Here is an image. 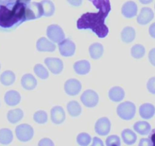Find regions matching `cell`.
<instances>
[{
    "mask_svg": "<svg viewBox=\"0 0 155 146\" xmlns=\"http://www.w3.org/2000/svg\"><path fill=\"white\" fill-rule=\"evenodd\" d=\"M139 2H140L142 4H144V5H148V4H150V3H151L153 2V0H139Z\"/></svg>",
    "mask_w": 155,
    "mask_h": 146,
    "instance_id": "44",
    "label": "cell"
},
{
    "mask_svg": "<svg viewBox=\"0 0 155 146\" xmlns=\"http://www.w3.org/2000/svg\"><path fill=\"white\" fill-rule=\"evenodd\" d=\"M148 32H149L150 36L155 39V22L153 23L152 24H151V26L149 27V29H148Z\"/></svg>",
    "mask_w": 155,
    "mask_h": 146,
    "instance_id": "40",
    "label": "cell"
},
{
    "mask_svg": "<svg viewBox=\"0 0 155 146\" xmlns=\"http://www.w3.org/2000/svg\"><path fill=\"white\" fill-rule=\"evenodd\" d=\"M149 139L152 142L153 145H155V129L149 132Z\"/></svg>",
    "mask_w": 155,
    "mask_h": 146,
    "instance_id": "42",
    "label": "cell"
},
{
    "mask_svg": "<svg viewBox=\"0 0 155 146\" xmlns=\"http://www.w3.org/2000/svg\"><path fill=\"white\" fill-rule=\"evenodd\" d=\"M147 89L151 94H155V77H152L147 82Z\"/></svg>",
    "mask_w": 155,
    "mask_h": 146,
    "instance_id": "35",
    "label": "cell"
},
{
    "mask_svg": "<svg viewBox=\"0 0 155 146\" xmlns=\"http://www.w3.org/2000/svg\"><path fill=\"white\" fill-rule=\"evenodd\" d=\"M16 1L19 2L24 3V4H27V3L30 2V1H31V0H16Z\"/></svg>",
    "mask_w": 155,
    "mask_h": 146,
    "instance_id": "45",
    "label": "cell"
},
{
    "mask_svg": "<svg viewBox=\"0 0 155 146\" xmlns=\"http://www.w3.org/2000/svg\"><path fill=\"white\" fill-rule=\"evenodd\" d=\"M82 103L87 107H94L98 103V95L93 90H86L80 97Z\"/></svg>",
    "mask_w": 155,
    "mask_h": 146,
    "instance_id": "7",
    "label": "cell"
},
{
    "mask_svg": "<svg viewBox=\"0 0 155 146\" xmlns=\"http://www.w3.org/2000/svg\"><path fill=\"white\" fill-rule=\"evenodd\" d=\"M154 17V12L151 8L144 7L141 9L137 17V22L141 25H146L151 22Z\"/></svg>",
    "mask_w": 155,
    "mask_h": 146,
    "instance_id": "12",
    "label": "cell"
},
{
    "mask_svg": "<svg viewBox=\"0 0 155 146\" xmlns=\"http://www.w3.org/2000/svg\"><path fill=\"white\" fill-rule=\"evenodd\" d=\"M39 145H54V142L48 138H44L39 141Z\"/></svg>",
    "mask_w": 155,
    "mask_h": 146,
    "instance_id": "37",
    "label": "cell"
},
{
    "mask_svg": "<svg viewBox=\"0 0 155 146\" xmlns=\"http://www.w3.org/2000/svg\"><path fill=\"white\" fill-rule=\"evenodd\" d=\"M133 129L141 135H147L151 130V126L147 121H138L133 125Z\"/></svg>",
    "mask_w": 155,
    "mask_h": 146,
    "instance_id": "21",
    "label": "cell"
},
{
    "mask_svg": "<svg viewBox=\"0 0 155 146\" xmlns=\"http://www.w3.org/2000/svg\"><path fill=\"white\" fill-rule=\"evenodd\" d=\"M136 107L134 103L131 101H125L120 103L117 108V113L119 117L124 120H130L136 115Z\"/></svg>",
    "mask_w": 155,
    "mask_h": 146,
    "instance_id": "3",
    "label": "cell"
},
{
    "mask_svg": "<svg viewBox=\"0 0 155 146\" xmlns=\"http://www.w3.org/2000/svg\"><path fill=\"white\" fill-rule=\"evenodd\" d=\"M108 97L114 102H120L125 97V91L124 88L119 86L113 87L108 92Z\"/></svg>",
    "mask_w": 155,
    "mask_h": 146,
    "instance_id": "20",
    "label": "cell"
},
{
    "mask_svg": "<svg viewBox=\"0 0 155 146\" xmlns=\"http://www.w3.org/2000/svg\"><path fill=\"white\" fill-rule=\"evenodd\" d=\"M89 55L93 59H98L104 53V47L99 43H94L89 48Z\"/></svg>",
    "mask_w": 155,
    "mask_h": 146,
    "instance_id": "23",
    "label": "cell"
},
{
    "mask_svg": "<svg viewBox=\"0 0 155 146\" xmlns=\"http://www.w3.org/2000/svg\"><path fill=\"white\" fill-rule=\"evenodd\" d=\"M122 139L124 141V143L128 145H131L136 143L137 140V135L133 131H132L130 129H125L123 130L122 134Z\"/></svg>",
    "mask_w": 155,
    "mask_h": 146,
    "instance_id": "25",
    "label": "cell"
},
{
    "mask_svg": "<svg viewBox=\"0 0 155 146\" xmlns=\"http://www.w3.org/2000/svg\"><path fill=\"white\" fill-rule=\"evenodd\" d=\"M105 143L107 145L109 146H120L121 144L120 138V137L117 135H112L107 137V138H106Z\"/></svg>",
    "mask_w": 155,
    "mask_h": 146,
    "instance_id": "34",
    "label": "cell"
},
{
    "mask_svg": "<svg viewBox=\"0 0 155 146\" xmlns=\"http://www.w3.org/2000/svg\"><path fill=\"white\" fill-rule=\"evenodd\" d=\"M136 38V30L133 27L127 26L123 29L121 32V39L126 43H130Z\"/></svg>",
    "mask_w": 155,
    "mask_h": 146,
    "instance_id": "22",
    "label": "cell"
},
{
    "mask_svg": "<svg viewBox=\"0 0 155 146\" xmlns=\"http://www.w3.org/2000/svg\"><path fill=\"white\" fill-rule=\"evenodd\" d=\"M15 75L13 71L10 70H7L2 73L0 75V82L5 86H9L12 85L15 82Z\"/></svg>",
    "mask_w": 155,
    "mask_h": 146,
    "instance_id": "27",
    "label": "cell"
},
{
    "mask_svg": "<svg viewBox=\"0 0 155 146\" xmlns=\"http://www.w3.org/2000/svg\"><path fill=\"white\" fill-rule=\"evenodd\" d=\"M92 2L98 12H86L83 14L77 21L79 30H91L99 38H104L109 33V28L105 24V19L110 12L109 0H89Z\"/></svg>",
    "mask_w": 155,
    "mask_h": 146,
    "instance_id": "1",
    "label": "cell"
},
{
    "mask_svg": "<svg viewBox=\"0 0 155 146\" xmlns=\"http://www.w3.org/2000/svg\"><path fill=\"white\" fill-rule=\"evenodd\" d=\"M154 9H155V5H154Z\"/></svg>",
    "mask_w": 155,
    "mask_h": 146,
    "instance_id": "47",
    "label": "cell"
},
{
    "mask_svg": "<svg viewBox=\"0 0 155 146\" xmlns=\"http://www.w3.org/2000/svg\"><path fill=\"white\" fill-rule=\"evenodd\" d=\"M66 119L64 109L61 106H54L51 109V120L54 124H61Z\"/></svg>",
    "mask_w": 155,
    "mask_h": 146,
    "instance_id": "13",
    "label": "cell"
},
{
    "mask_svg": "<svg viewBox=\"0 0 155 146\" xmlns=\"http://www.w3.org/2000/svg\"><path fill=\"white\" fill-rule=\"evenodd\" d=\"M44 62L47 65L50 71L54 75L60 74L64 68L63 62L58 58L47 57L44 60Z\"/></svg>",
    "mask_w": 155,
    "mask_h": 146,
    "instance_id": "9",
    "label": "cell"
},
{
    "mask_svg": "<svg viewBox=\"0 0 155 146\" xmlns=\"http://www.w3.org/2000/svg\"><path fill=\"white\" fill-rule=\"evenodd\" d=\"M24 117V112L21 109L18 108V109H11L7 113V119L8 122L12 124L18 123L21 121Z\"/></svg>",
    "mask_w": 155,
    "mask_h": 146,
    "instance_id": "24",
    "label": "cell"
},
{
    "mask_svg": "<svg viewBox=\"0 0 155 146\" xmlns=\"http://www.w3.org/2000/svg\"><path fill=\"white\" fill-rule=\"evenodd\" d=\"M67 109L70 115L73 117L80 116L82 113V107L80 103L76 100H71L67 105Z\"/></svg>",
    "mask_w": 155,
    "mask_h": 146,
    "instance_id": "28",
    "label": "cell"
},
{
    "mask_svg": "<svg viewBox=\"0 0 155 146\" xmlns=\"http://www.w3.org/2000/svg\"><path fill=\"white\" fill-rule=\"evenodd\" d=\"M110 121L107 117H101L98 119L95 125V130L99 135H107L110 130Z\"/></svg>",
    "mask_w": 155,
    "mask_h": 146,
    "instance_id": "10",
    "label": "cell"
},
{
    "mask_svg": "<svg viewBox=\"0 0 155 146\" xmlns=\"http://www.w3.org/2000/svg\"><path fill=\"white\" fill-rule=\"evenodd\" d=\"M46 34L48 39L53 43H60L64 39V33L61 27L58 24H51L47 27Z\"/></svg>",
    "mask_w": 155,
    "mask_h": 146,
    "instance_id": "6",
    "label": "cell"
},
{
    "mask_svg": "<svg viewBox=\"0 0 155 146\" xmlns=\"http://www.w3.org/2000/svg\"><path fill=\"white\" fill-rule=\"evenodd\" d=\"M5 102L8 106H16L20 103L21 100V96L19 92L15 90H11L7 91L4 97Z\"/></svg>",
    "mask_w": 155,
    "mask_h": 146,
    "instance_id": "17",
    "label": "cell"
},
{
    "mask_svg": "<svg viewBox=\"0 0 155 146\" xmlns=\"http://www.w3.org/2000/svg\"><path fill=\"white\" fill-rule=\"evenodd\" d=\"M26 13H27V21L37 19L43 15L42 8L40 2H29L26 6Z\"/></svg>",
    "mask_w": 155,
    "mask_h": 146,
    "instance_id": "5",
    "label": "cell"
},
{
    "mask_svg": "<svg viewBox=\"0 0 155 146\" xmlns=\"http://www.w3.org/2000/svg\"><path fill=\"white\" fill-rule=\"evenodd\" d=\"M27 4L15 1L8 5H0V32H9L27 21Z\"/></svg>",
    "mask_w": 155,
    "mask_h": 146,
    "instance_id": "2",
    "label": "cell"
},
{
    "mask_svg": "<svg viewBox=\"0 0 155 146\" xmlns=\"http://www.w3.org/2000/svg\"><path fill=\"white\" fill-rule=\"evenodd\" d=\"M40 4L42 5V12H43L42 16L50 17L54 15L55 7H54V3L51 0H42L40 2Z\"/></svg>",
    "mask_w": 155,
    "mask_h": 146,
    "instance_id": "26",
    "label": "cell"
},
{
    "mask_svg": "<svg viewBox=\"0 0 155 146\" xmlns=\"http://www.w3.org/2000/svg\"><path fill=\"white\" fill-rule=\"evenodd\" d=\"M74 69L77 74L83 75L89 72L91 69V65L89 61L86 59L79 60L74 64Z\"/></svg>",
    "mask_w": 155,
    "mask_h": 146,
    "instance_id": "19",
    "label": "cell"
},
{
    "mask_svg": "<svg viewBox=\"0 0 155 146\" xmlns=\"http://www.w3.org/2000/svg\"><path fill=\"white\" fill-rule=\"evenodd\" d=\"M139 145H153L149 138H142L139 141Z\"/></svg>",
    "mask_w": 155,
    "mask_h": 146,
    "instance_id": "39",
    "label": "cell"
},
{
    "mask_svg": "<svg viewBox=\"0 0 155 146\" xmlns=\"http://www.w3.org/2000/svg\"><path fill=\"white\" fill-rule=\"evenodd\" d=\"M15 134L17 138L20 141L26 142L33 138L34 135V131L33 127L28 124H21L15 129Z\"/></svg>",
    "mask_w": 155,
    "mask_h": 146,
    "instance_id": "4",
    "label": "cell"
},
{
    "mask_svg": "<svg viewBox=\"0 0 155 146\" xmlns=\"http://www.w3.org/2000/svg\"><path fill=\"white\" fill-rule=\"evenodd\" d=\"M33 71H34L35 74L41 79H47L49 76L48 74V71H47L46 68H45V66H43L41 64H36L35 65V66L33 67Z\"/></svg>",
    "mask_w": 155,
    "mask_h": 146,
    "instance_id": "31",
    "label": "cell"
},
{
    "mask_svg": "<svg viewBox=\"0 0 155 146\" xmlns=\"http://www.w3.org/2000/svg\"><path fill=\"white\" fill-rule=\"evenodd\" d=\"M70 5L74 6V7H79L82 5L83 0H67Z\"/></svg>",
    "mask_w": 155,
    "mask_h": 146,
    "instance_id": "38",
    "label": "cell"
},
{
    "mask_svg": "<svg viewBox=\"0 0 155 146\" xmlns=\"http://www.w3.org/2000/svg\"><path fill=\"white\" fill-rule=\"evenodd\" d=\"M13 141V133L9 129H0V144H8Z\"/></svg>",
    "mask_w": 155,
    "mask_h": 146,
    "instance_id": "29",
    "label": "cell"
},
{
    "mask_svg": "<svg viewBox=\"0 0 155 146\" xmlns=\"http://www.w3.org/2000/svg\"><path fill=\"white\" fill-rule=\"evenodd\" d=\"M36 49L39 52H53L55 50L56 46L47 38L40 37L36 42Z\"/></svg>",
    "mask_w": 155,
    "mask_h": 146,
    "instance_id": "15",
    "label": "cell"
},
{
    "mask_svg": "<svg viewBox=\"0 0 155 146\" xmlns=\"http://www.w3.org/2000/svg\"><path fill=\"white\" fill-rule=\"evenodd\" d=\"M58 48L59 52L62 56L69 57L75 53L76 45L71 40L64 39L58 43Z\"/></svg>",
    "mask_w": 155,
    "mask_h": 146,
    "instance_id": "8",
    "label": "cell"
},
{
    "mask_svg": "<svg viewBox=\"0 0 155 146\" xmlns=\"http://www.w3.org/2000/svg\"><path fill=\"white\" fill-rule=\"evenodd\" d=\"M121 12L125 18H132L137 15L138 6L135 2L128 1L123 5Z\"/></svg>",
    "mask_w": 155,
    "mask_h": 146,
    "instance_id": "14",
    "label": "cell"
},
{
    "mask_svg": "<svg viewBox=\"0 0 155 146\" xmlns=\"http://www.w3.org/2000/svg\"><path fill=\"white\" fill-rule=\"evenodd\" d=\"M33 120L36 123H39V124H44L48 121V115L45 111L43 110H39L36 111L34 114H33Z\"/></svg>",
    "mask_w": 155,
    "mask_h": 146,
    "instance_id": "32",
    "label": "cell"
},
{
    "mask_svg": "<svg viewBox=\"0 0 155 146\" xmlns=\"http://www.w3.org/2000/svg\"><path fill=\"white\" fill-rule=\"evenodd\" d=\"M145 54V48L142 44H136L131 48V55L135 59H141Z\"/></svg>",
    "mask_w": 155,
    "mask_h": 146,
    "instance_id": "30",
    "label": "cell"
},
{
    "mask_svg": "<svg viewBox=\"0 0 155 146\" xmlns=\"http://www.w3.org/2000/svg\"><path fill=\"white\" fill-rule=\"evenodd\" d=\"M91 141H92L91 136L88 133H86V132L80 133L77 137V141L80 145H88V144H90Z\"/></svg>",
    "mask_w": 155,
    "mask_h": 146,
    "instance_id": "33",
    "label": "cell"
},
{
    "mask_svg": "<svg viewBox=\"0 0 155 146\" xmlns=\"http://www.w3.org/2000/svg\"><path fill=\"white\" fill-rule=\"evenodd\" d=\"M21 86L27 91L33 90L37 85V81L32 74H25L21 80Z\"/></svg>",
    "mask_w": 155,
    "mask_h": 146,
    "instance_id": "18",
    "label": "cell"
},
{
    "mask_svg": "<svg viewBox=\"0 0 155 146\" xmlns=\"http://www.w3.org/2000/svg\"><path fill=\"white\" fill-rule=\"evenodd\" d=\"M0 68H1V65H0Z\"/></svg>",
    "mask_w": 155,
    "mask_h": 146,
    "instance_id": "46",
    "label": "cell"
},
{
    "mask_svg": "<svg viewBox=\"0 0 155 146\" xmlns=\"http://www.w3.org/2000/svg\"><path fill=\"white\" fill-rule=\"evenodd\" d=\"M92 145L95 146V145H104V142L102 141V140L100 139L98 137H95L93 138V141H92Z\"/></svg>",
    "mask_w": 155,
    "mask_h": 146,
    "instance_id": "41",
    "label": "cell"
},
{
    "mask_svg": "<svg viewBox=\"0 0 155 146\" xmlns=\"http://www.w3.org/2000/svg\"><path fill=\"white\" fill-rule=\"evenodd\" d=\"M148 59L153 66H155V48L151 49L148 53Z\"/></svg>",
    "mask_w": 155,
    "mask_h": 146,
    "instance_id": "36",
    "label": "cell"
},
{
    "mask_svg": "<svg viewBox=\"0 0 155 146\" xmlns=\"http://www.w3.org/2000/svg\"><path fill=\"white\" fill-rule=\"evenodd\" d=\"M16 0H0V5H8L13 3Z\"/></svg>",
    "mask_w": 155,
    "mask_h": 146,
    "instance_id": "43",
    "label": "cell"
},
{
    "mask_svg": "<svg viewBox=\"0 0 155 146\" xmlns=\"http://www.w3.org/2000/svg\"><path fill=\"white\" fill-rule=\"evenodd\" d=\"M64 88L67 94L70 96H76L81 91L82 85L77 79L71 78L65 82Z\"/></svg>",
    "mask_w": 155,
    "mask_h": 146,
    "instance_id": "11",
    "label": "cell"
},
{
    "mask_svg": "<svg viewBox=\"0 0 155 146\" xmlns=\"http://www.w3.org/2000/svg\"><path fill=\"white\" fill-rule=\"evenodd\" d=\"M155 114V106L152 103H145L139 106V115L145 120H150Z\"/></svg>",
    "mask_w": 155,
    "mask_h": 146,
    "instance_id": "16",
    "label": "cell"
}]
</instances>
